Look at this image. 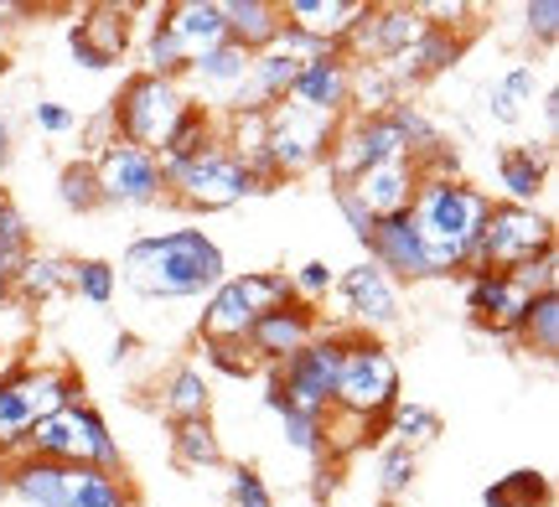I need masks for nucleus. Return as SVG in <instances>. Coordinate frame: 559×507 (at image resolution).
I'll return each mask as SVG.
<instances>
[{
    "label": "nucleus",
    "mask_w": 559,
    "mask_h": 507,
    "mask_svg": "<svg viewBox=\"0 0 559 507\" xmlns=\"http://www.w3.org/2000/svg\"><path fill=\"white\" fill-rule=\"evenodd\" d=\"M223 275H228V259L218 239H207L202 228L140 233L115 264V280H124L145 301H198Z\"/></svg>",
    "instance_id": "1"
},
{
    "label": "nucleus",
    "mask_w": 559,
    "mask_h": 507,
    "mask_svg": "<svg viewBox=\"0 0 559 507\" xmlns=\"http://www.w3.org/2000/svg\"><path fill=\"white\" fill-rule=\"evenodd\" d=\"M487 207H492V197L466 177H419L409 218L419 228V244H425L436 280L466 269V254H472L481 224H487Z\"/></svg>",
    "instance_id": "2"
},
{
    "label": "nucleus",
    "mask_w": 559,
    "mask_h": 507,
    "mask_svg": "<svg viewBox=\"0 0 559 507\" xmlns=\"http://www.w3.org/2000/svg\"><path fill=\"white\" fill-rule=\"evenodd\" d=\"M16 456H37V461H52V467H99V471H124L120 440L104 420L99 409L79 399V405L47 414L21 435Z\"/></svg>",
    "instance_id": "3"
},
{
    "label": "nucleus",
    "mask_w": 559,
    "mask_h": 507,
    "mask_svg": "<svg viewBox=\"0 0 559 507\" xmlns=\"http://www.w3.org/2000/svg\"><path fill=\"white\" fill-rule=\"evenodd\" d=\"M290 301V275L285 269H243V275H223L207 301H202L198 342H243L249 326L264 311Z\"/></svg>",
    "instance_id": "4"
},
{
    "label": "nucleus",
    "mask_w": 559,
    "mask_h": 507,
    "mask_svg": "<svg viewBox=\"0 0 559 507\" xmlns=\"http://www.w3.org/2000/svg\"><path fill=\"white\" fill-rule=\"evenodd\" d=\"M400 399L404 394H400V363H394V352L379 337L347 331L332 409L353 414V420H368V425H383V414L400 405Z\"/></svg>",
    "instance_id": "5"
},
{
    "label": "nucleus",
    "mask_w": 559,
    "mask_h": 507,
    "mask_svg": "<svg viewBox=\"0 0 559 507\" xmlns=\"http://www.w3.org/2000/svg\"><path fill=\"white\" fill-rule=\"evenodd\" d=\"M544 254H555V218L544 207L492 203L477 244L466 254V269H502V275H513V269L544 259Z\"/></svg>",
    "instance_id": "6"
},
{
    "label": "nucleus",
    "mask_w": 559,
    "mask_h": 507,
    "mask_svg": "<svg viewBox=\"0 0 559 507\" xmlns=\"http://www.w3.org/2000/svg\"><path fill=\"white\" fill-rule=\"evenodd\" d=\"M192 109L187 83L171 79H151V73H130L120 83V94L109 104V124H115V141L140 145V150H160L166 135L177 130V120Z\"/></svg>",
    "instance_id": "7"
},
{
    "label": "nucleus",
    "mask_w": 559,
    "mask_h": 507,
    "mask_svg": "<svg viewBox=\"0 0 559 507\" xmlns=\"http://www.w3.org/2000/svg\"><path fill=\"white\" fill-rule=\"evenodd\" d=\"M260 177L234 150H223V141L213 150L192 156V161L166 166V197L177 207H192V213H223V207H239L249 197H260Z\"/></svg>",
    "instance_id": "8"
},
{
    "label": "nucleus",
    "mask_w": 559,
    "mask_h": 507,
    "mask_svg": "<svg viewBox=\"0 0 559 507\" xmlns=\"http://www.w3.org/2000/svg\"><path fill=\"white\" fill-rule=\"evenodd\" d=\"M83 399V378L73 367L62 363H37V367H21L11 384L0 388V450L5 456H16L21 435L47 420V414H58V409L79 405Z\"/></svg>",
    "instance_id": "9"
},
{
    "label": "nucleus",
    "mask_w": 559,
    "mask_h": 507,
    "mask_svg": "<svg viewBox=\"0 0 559 507\" xmlns=\"http://www.w3.org/2000/svg\"><path fill=\"white\" fill-rule=\"evenodd\" d=\"M337 124L342 120H332V114H311V109H296V104L264 109V161H270V177L275 182H296V177H311L317 166H326Z\"/></svg>",
    "instance_id": "10"
},
{
    "label": "nucleus",
    "mask_w": 559,
    "mask_h": 507,
    "mask_svg": "<svg viewBox=\"0 0 559 507\" xmlns=\"http://www.w3.org/2000/svg\"><path fill=\"white\" fill-rule=\"evenodd\" d=\"M347 331H353V326L317 331V342H306L296 358H285L280 367H270V384H275L296 409L332 414V394H337V367H342V342H347Z\"/></svg>",
    "instance_id": "11"
},
{
    "label": "nucleus",
    "mask_w": 559,
    "mask_h": 507,
    "mask_svg": "<svg viewBox=\"0 0 559 507\" xmlns=\"http://www.w3.org/2000/svg\"><path fill=\"white\" fill-rule=\"evenodd\" d=\"M94 182H99L104 207H151L166 197V166H160L156 150L109 141L94 156Z\"/></svg>",
    "instance_id": "12"
},
{
    "label": "nucleus",
    "mask_w": 559,
    "mask_h": 507,
    "mask_svg": "<svg viewBox=\"0 0 559 507\" xmlns=\"http://www.w3.org/2000/svg\"><path fill=\"white\" fill-rule=\"evenodd\" d=\"M135 5H83L73 26H68V58L83 73H104L124 62L130 41H135Z\"/></svg>",
    "instance_id": "13"
},
{
    "label": "nucleus",
    "mask_w": 559,
    "mask_h": 507,
    "mask_svg": "<svg viewBox=\"0 0 559 507\" xmlns=\"http://www.w3.org/2000/svg\"><path fill=\"white\" fill-rule=\"evenodd\" d=\"M419 32H425V21H419L415 0H383V5L368 0V11L353 26V37L342 41V52L353 62H389L400 58L409 41H419Z\"/></svg>",
    "instance_id": "14"
},
{
    "label": "nucleus",
    "mask_w": 559,
    "mask_h": 507,
    "mask_svg": "<svg viewBox=\"0 0 559 507\" xmlns=\"http://www.w3.org/2000/svg\"><path fill=\"white\" fill-rule=\"evenodd\" d=\"M528 301H534V295H523L519 285H513V275H502V269H466V275H461V305H466V316H472L481 331L502 337V342H513Z\"/></svg>",
    "instance_id": "15"
},
{
    "label": "nucleus",
    "mask_w": 559,
    "mask_h": 507,
    "mask_svg": "<svg viewBox=\"0 0 559 507\" xmlns=\"http://www.w3.org/2000/svg\"><path fill=\"white\" fill-rule=\"evenodd\" d=\"M337 295L347 301L353 331H362V337H379L389 326H400V285L389 280L373 259L347 264L337 275Z\"/></svg>",
    "instance_id": "16"
},
{
    "label": "nucleus",
    "mask_w": 559,
    "mask_h": 507,
    "mask_svg": "<svg viewBox=\"0 0 559 507\" xmlns=\"http://www.w3.org/2000/svg\"><path fill=\"white\" fill-rule=\"evenodd\" d=\"M317 331H321V316L311 311V305H300L296 295L285 305H275V311H264L260 322L249 326V352L260 358V367L270 373V367H280L285 358H296L306 342H317Z\"/></svg>",
    "instance_id": "17"
},
{
    "label": "nucleus",
    "mask_w": 559,
    "mask_h": 507,
    "mask_svg": "<svg viewBox=\"0 0 559 507\" xmlns=\"http://www.w3.org/2000/svg\"><path fill=\"white\" fill-rule=\"evenodd\" d=\"M362 249H368V259L379 264L394 285L436 280V275H430V259H425V244H419V228H415L409 213H400V218H379Z\"/></svg>",
    "instance_id": "18"
},
{
    "label": "nucleus",
    "mask_w": 559,
    "mask_h": 507,
    "mask_svg": "<svg viewBox=\"0 0 559 507\" xmlns=\"http://www.w3.org/2000/svg\"><path fill=\"white\" fill-rule=\"evenodd\" d=\"M461 52H466V37H456V32H440V26H425V32H419V41H409L400 58L379 62V68L389 73V83H394L400 94H409V88H425L430 79L451 73V68L461 62Z\"/></svg>",
    "instance_id": "19"
},
{
    "label": "nucleus",
    "mask_w": 559,
    "mask_h": 507,
    "mask_svg": "<svg viewBox=\"0 0 559 507\" xmlns=\"http://www.w3.org/2000/svg\"><path fill=\"white\" fill-rule=\"evenodd\" d=\"M347 73H353V58H347V52H321V58L300 62V73H296V83H290L285 104L311 109V114L347 120Z\"/></svg>",
    "instance_id": "20"
},
{
    "label": "nucleus",
    "mask_w": 559,
    "mask_h": 507,
    "mask_svg": "<svg viewBox=\"0 0 559 507\" xmlns=\"http://www.w3.org/2000/svg\"><path fill=\"white\" fill-rule=\"evenodd\" d=\"M549 171H555V145H544V141L508 145V150L498 156L502 203L539 207V203H544V192H549Z\"/></svg>",
    "instance_id": "21"
},
{
    "label": "nucleus",
    "mask_w": 559,
    "mask_h": 507,
    "mask_svg": "<svg viewBox=\"0 0 559 507\" xmlns=\"http://www.w3.org/2000/svg\"><path fill=\"white\" fill-rule=\"evenodd\" d=\"M362 11H368V0H285V5H280V21L306 32V37H317L321 47H337L342 52V41L353 37V26L362 21Z\"/></svg>",
    "instance_id": "22"
},
{
    "label": "nucleus",
    "mask_w": 559,
    "mask_h": 507,
    "mask_svg": "<svg viewBox=\"0 0 559 507\" xmlns=\"http://www.w3.org/2000/svg\"><path fill=\"white\" fill-rule=\"evenodd\" d=\"M415 186H419L415 161H383V166H368V171L353 177V192H358V203L368 207L373 218H400V213H409Z\"/></svg>",
    "instance_id": "23"
},
{
    "label": "nucleus",
    "mask_w": 559,
    "mask_h": 507,
    "mask_svg": "<svg viewBox=\"0 0 559 507\" xmlns=\"http://www.w3.org/2000/svg\"><path fill=\"white\" fill-rule=\"evenodd\" d=\"M160 21L177 37L181 52H187V62H198L202 52H213V47L228 41V32H223V0H171V5H160Z\"/></svg>",
    "instance_id": "24"
},
{
    "label": "nucleus",
    "mask_w": 559,
    "mask_h": 507,
    "mask_svg": "<svg viewBox=\"0 0 559 507\" xmlns=\"http://www.w3.org/2000/svg\"><path fill=\"white\" fill-rule=\"evenodd\" d=\"M249 58H254V52H243V47H234V41H223V47L202 52V58L187 68V79L207 94V104H202V109H213V114H223V109H228V99H234V94L243 88V79H249ZM187 79H181V83H187Z\"/></svg>",
    "instance_id": "25"
},
{
    "label": "nucleus",
    "mask_w": 559,
    "mask_h": 507,
    "mask_svg": "<svg viewBox=\"0 0 559 507\" xmlns=\"http://www.w3.org/2000/svg\"><path fill=\"white\" fill-rule=\"evenodd\" d=\"M539 94H544V83H539L534 58H519L502 79H492L487 88H481V109H487V120L492 124H519Z\"/></svg>",
    "instance_id": "26"
},
{
    "label": "nucleus",
    "mask_w": 559,
    "mask_h": 507,
    "mask_svg": "<svg viewBox=\"0 0 559 507\" xmlns=\"http://www.w3.org/2000/svg\"><path fill=\"white\" fill-rule=\"evenodd\" d=\"M0 487L21 507H62V467L37 461V456H11L0 467Z\"/></svg>",
    "instance_id": "27"
},
{
    "label": "nucleus",
    "mask_w": 559,
    "mask_h": 507,
    "mask_svg": "<svg viewBox=\"0 0 559 507\" xmlns=\"http://www.w3.org/2000/svg\"><path fill=\"white\" fill-rule=\"evenodd\" d=\"M280 0H223V32L243 52H264L280 37Z\"/></svg>",
    "instance_id": "28"
},
{
    "label": "nucleus",
    "mask_w": 559,
    "mask_h": 507,
    "mask_svg": "<svg viewBox=\"0 0 559 507\" xmlns=\"http://www.w3.org/2000/svg\"><path fill=\"white\" fill-rule=\"evenodd\" d=\"M160 414L171 425H187V420H207L213 414V384L198 363H177L160 384Z\"/></svg>",
    "instance_id": "29"
},
{
    "label": "nucleus",
    "mask_w": 559,
    "mask_h": 507,
    "mask_svg": "<svg viewBox=\"0 0 559 507\" xmlns=\"http://www.w3.org/2000/svg\"><path fill=\"white\" fill-rule=\"evenodd\" d=\"M264 409L280 420L285 430V446L311 456V461H326V414H311V409H296L275 384H264Z\"/></svg>",
    "instance_id": "30"
},
{
    "label": "nucleus",
    "mask_w": 559,
    "mask_h": 507,
    "mask_svg": "<svg viewBox=\"0 0 559 507\" xmlns=\"http://www.w3.org/2000/svg\"><path fill=\"white\" fill-rule=\"evenodd\" d=\"M68 275H73V259H62V254H26V259L16 264V275H11V295H16L21 305H41L52 301V295H62L68 290Z\"/></svg>",
    "instance_id": "31"
},
{
    "label": "nucleus",
    "mask_w": 559,
    "mask_h": 507,
    "mask_svg": "<svg viewBox=\"0 0 559 507\" xmlns=\"http://www.w3.org/2000/svg\"><path fill=\"white\" fill-rule=\"evenodd\" d=\"M218 141H223L218 114L202 109V104H192V109L177 120V130L166 135V145H160L156 156H160V166H181V161H192V156H202V150H213Z\"/></svg>",
    "instance_id": "32"
},
{
    "label": "nucleus",
    "mask_w": 559,
    "mask_h": 507,
    "mask_svg": "<svg viewBox=\"0 0 559 507\" xmlns=\"http://www.w3.org/2000/svg\"><path fill=\"white\" fill-rule=\"evenodd\" d=\"M120 471H99V467H62V507H124Z\"/></svg>",
    "instance_id": "33"
},
{
    "label": "nucleus",
    "mask_w": 559,
    "mask_h": 507,
    "mask_svg": "<svg viewBox=\"0 0 559 507\" xmlns=\"http://www.w3.org/2000/svg\"><path fill=\"white\" fill-rule=\"evenodd\" d=\"M513 342H519V352H528V358L555 363V352H559V295L555 290H544V295L528 301L519 331H513Z\"/></svg>",
    "instance_id": "34"
},
{
    "label": "nucleus",
    "mask_w": 559,
    "mask_h": 507,
    "mask_svg": "<svg viewBox=\"0 0 559 507\" xmlns=\"http://www.w3.org/2000/svg\"><path fill=\"white\" fill-rule=\"evenodd\" d=\"M404 94L389 83L379 62H353V73H347V114H358V120H379L389 114Z\"/></svg>",
    "instance_id": "35"
},
{
    "label": "nucleus",
    "mask_w": 559,
    "mask_h": 507,
    "mask_svg": "<svg viewBox=\"0 0 559 507\" xmlns=\"http://www.w3.org/2000/svg\"><path fill=\"white\" fill-rule=\"evenodd\" d=\"M171 461L181 471H218L223 467V440L213 420H187L171 430Z\"/></svg>",
    "instance_id": "36"
},
{
    "label": "nucleus",
    "mask_w": 559,
    "mask_h": 507,
    "mask_svg": "<svg viewBox=\"0 0 559 507\" xmlns=\"http://www.w3.org/2000/svg\"><path fill=\"white\" fill-rule=\"evenodd\" d=\"M151 26H145V41H140V73H151V79H171V83H181L187 79V52L177 47V37L166 32V21H160V5L151 11Z\"/></svg>",
    "instance_id": "37"
},
{
    "label": "nucleus",
    "mask_w": 559,
    "mask_h": 507,
    "mask_svg": "<svg viewBox=\"0 0 559 507\" xmlns=\"http://www.w3.org/2000/svg\"><path fill=\"white\" fill-rule=\"evenodd\" d=\"M383 435L400 440V446H409V450H419L440 435V414L430 405H419V399H400V405L383 414Z\"/></svg>",
    "instance_id": "38"
},
{
    "label": "nucleus",
    "mask_w": 559,
    "mask_h": 507,
    "mask_svg": "<svg viewBox=\"0 0 559 507\" xmlns=\"http://www.w3.org/2000/svg\"><path fill=\"white\" fill-rule=\"evenodd\" d=\"M549 476L534 467H523V471H508L502 482H492V487L481 492V503L487 507H549Z\"/></svg>",
    "instance_id": "39"
},
{
    "label": "nucleus",
    "mask_w": 559,
    "mask_h": 507,
    "mask_svg": "<svg viewBox=\"0 0 559 507\" xmlns=\"http://www.w3.org/2000/svg\"><path fill=\"white\" fill-rule=\"evenodd\" d=\"M68 290H73L79 301H88V305H109V301H115V290H120V280H115V264H109V259H73Z\"/></svg>",
    "instance_id": "40"
},
{
    "label": "nucleus",
    "mask_w": 559,
    "mask_h": 507,
    "mask_svg": "<svg viewBox=\"0 0 559 507\" xmlns=\"http://www.w3.org/2000/svg\"><path fill=\"white\" fill-rule=\"evenodd\" d=\"M58 203L68 207V213H94L99 203V182H94V161H68L58 171Z\"/></svg>",
    "instance_id": "41"
},
{
    "label": "nucleus",
    "mask_w": 559,
    "mask_h": 507,
    "mask_svg": "<svg viewBox=\"0 0 559 507\" xmlns=\"http://www.w3.org/2000/svg\"><path fill=\"white\" fill-rule=\"evenodd\" d=\"M415 471H419V450L400 446V440H389V446L379 450V492L389 503L415 487Z\"/></svg>",
    "instance_id": "42"
},
{
    "label": "nucleus",
    "mask_w": 559,
    "mask_h": 507,
    "mask_svg": "<svg viewBox=\"0 0 559 507\" xmlns=\"http://www.w3.org/2000/svg\"><path fill=\"white\" fill-rule=\"evenodd\" d=\"M202 363L223 373V378H260L264 367L249 352V342H202Z\"/></svg>",
    "instance_id": "43"
},
{
    "label": "nucleus",
    "mask_w": 559,
    "mask_h": 507,
    "mask_svg": "<svg viewBox=\"0 0 559 507\" xmlns=\"http://www.w3.org/2000/svg\"><path fill=\"white\" fill-rule=\"evenodd\" d=\"M332 290H337V269H332L326 259H306L300 269H290V295H296L300 305H311V311H317Z\"/></svg>",
    "instance_id": "44"
},
{
    "label": "nucleus",
    "mask_w": 559,
    "mask_h": 507,
    "mask_svg": "<svg viewBox=\"0 0 559 507\" xmlns=\"http://www.w3.org/2000/svg\"><path fill=\"white\" fill-rule=\"evenodd\" d=\"M368 440H373V425H368V420H353V414H342V409L326 414V461H342V456H353V450L368 446Z\"/></svg>",
    "instance_id": "45"
},
{
    "label": "nucleus",
    "mask_w": 559,
    "mask_h": 507,
    "mask_svg": "<svg viewBox=\"0 0 559 507\" xmlns=\"http://www.w3.org/2000/svg\"><path fill=\"white\" fill-rule=\"evenodd\" d=\"M415 11H419L425 26L456 32V37H466V26H472V16H477V5H472V0H415Z\"/></svg>",
    "instance_id": "46"
},
{
    "label": "nucleus",
    "mask_w": 559,
    "mask_h": 507,
    "mask_svg": "<svg viewBox=\"0 0 559 507\" xmlns=\"http://www.w3.org/2000/svg\"><path fill=\"white\" fill-rule=\"evenodd\" d=\"M228 503L234 507H275V492L260 467H228Z\"/></svg>",
    "instance_id": "47"
},
{
    "label": "nucleus",
    "mask_w": 559,
    "mask_h": 507,
    "mask_svg": "<svg viewBox=\"0 0 559 507\" xmlns=\"http://www.w3.org/2000/svg\"><path fill=\"white\" fill-rule=\"evenodd\" d=\"M332 203H337V213H342V224H347V233L358 239V244H368V233H373V213L358 203V192H353V182H332Z\"/></svg>",
    "instance_id": "48"
},
{
    "label": "nucleus",
    "mask_w": 559,
    "mask_h": 507,
    "mask_svg": "<svg viewBox=\"0 0 559 507\" xmlns=\"http://www.w3.org/2000/svg\"><path fill=\"white\" fill-rule=\"evenodd\" d=\"M32 124H37L41 135H73L79 130V109L62 99H37L32 104Z\"/></svg>",
    "instance_id": "49"
},
{
    "label": "nucleus",
    "mask_w": 559,
    "mask_h": 507,
    "mask_svg": "<svg viewBox=\"0 0 559 507\" xmlns=\"http://www.w3.org/2000/svg\"><path fill=\"white\" fill-rule=\"evenodd\" d=\"M523 32L539 41V47H555V37H559V0H528V5H523Z\"/></svg>",
    "instance_id": "50"
},
{
    "label": "nucleus",
    "mask_w": 559,
    "mask_h": 507,
    "mask_svg": "<svg viewBox=\"0 0 559 507\" xmlns=\"http://www.w3.org/2000/svg\"><path fill=\"white\" fill-rule=\"evenodd\" d=\"M0 249L32 254V228H26V218H21V207L11 197H0Z\"/></svg>",
    "instance_id": "51"
},
{
    "label": "nucleus",
    "mask_w": 559,
    "mask_h": 507,
    "mask_svg": "<svg viewBox=\"0 0 559 507\" xmlns=\"http://www.w3.org/2000/svg\"><path fill=\"white\" fill-rule=\"evenodd\" d=\"M555 280H559V259H555V254H544V259L513 269V285H519L523 295H544V290H555Z\"/></svg>",
    "instance_id": "52"
},
{
    "label": "nucleus",
    "mask_w": 559,
    "mask_h": 507,
    "mask_svg": "<svg viewBox=\"0 0 559 507\" xmlns=\"http://www.w3.org/2000/svg\"><path fill=\"white\" fill-rule=\"evenodd\" d=\"M539 120H544V145H555V130H559V94L555 88L539 94Z\"/></svg>",
    "instance_id": "53"
},
{
    "label": "nucleus",
    "mask_w": 559,
    "mask_h": 507,
    "mask_svg": "<svg viewBox=\"0 0 559 507\" xmlns=\"http://www.w3.org/2000/svg\"><path fill=\"white\" fill-rule=\"evenodd\" d=\"M11 156H16V124H11V114L0 109V171L11 166Z\"/></svg>",
    "instance_id": "54"
},
{
    "label": "nucleus",
    "mask_w": 559,
    "mask_h": 507,
    "mask_svg": "<svg viewBox=\"0 0 559 507\" xmlns=\"http://www.w3.org/2000/svg\"><path fill=\"white\" fill-rule=\"evenodd\" d=\"M21 259H26V254H11V249H0V305L11 301V275H16Z\"/></svg>",
    "instance_id": "55"
},
{
    "label": "nucleus",
    "mask_w": 559,
    "mask_h": 507,
    "mask_svg": "<svg viewBox=\"0 0 559 507\" xmlns=\"http://www.w3.org/2000/svg\"><path fill=\"white\" fill-rule=\"evenodd\" d=\"M21 367H26V363H21V352H0V388L11 384V378L21 373Z\"/></svg>",
    "instance_id": "56"
},
{
    "label": "nucleus",
    "mask_w": 559,
    "mask_h": 507,
    "mask_svg": "<svg viewBox=\"0 0 559 507\" xmlns=\"http://www.w3.org/2000/svg\"><path fill=\"white\" fill-rule=\"evenodd\" d=\"M109 358H115V363L135 358V337H130V331H120V337H115V347H109Z\"/></svg>",
    "instance_id": "57"
},
{
    "label": "nucleus",
    "mask_w": 559,
    "mask_h": 507,
    "mask_svg": "<svg viewBox=\"0 0 559 507\" xmlns=\"http://www.w3.org/2000/svg\"><path fill=\"white\" fill-rule=\"evenodd\" d=\"M124 507H140V503H124Z\"/></svg>",
    "instance_id": "58"
}]
</instances>
